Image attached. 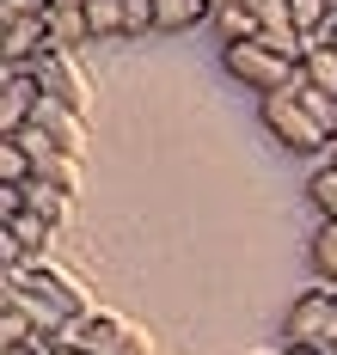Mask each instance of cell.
I'll return each instance as SVG.
<instances>
[{"label":"cell","mask_w":337,"mask_h":355,"mask_svg":"<svg viewBox=\"0 0 337 355\" xmlns=\"http://www.w3.org/2000/svg\"><path fill=\"white\" fill-rule=\"evenodd\" d=\"M221 68L245 86V92H258V98H270V92H288L300 80V62L295 55H282V49H270L263 37H252V43H227L221 49Z\"/></svg>","instance_id":"1"},{"label":"cell","mask_w":337,"mask_h":355,"mask_svg":"<svg viewBox=\"0 0 337 355\" xmlns=\"http://www.w3.org/2000/svg\"><path fill=\"white\" fill-rule=\"evenodd\" d=\"M258 116H263V129L288 147V153H331V135L313 123V110L295 98V86H288V92H270V98H258Z\"/></svg>","instance_id":"2"},{"label":"cell","mask_w":337,"mask_h":355,"mask_svg":"<svg viewBox=\"0 0 337 355\" xmlns=\"http://www.w3.org/2000/svg\"><path fill=\"white\" fill-rule=\"evenodd\" d=\"M43 105V80L31 68H0V135L31 129V116Z\"/></svg>","instance_id":"3"},{"label":"cell","mask_w":337,"mask_h":355,"mask_svg":"<svg viewBox=\"0 0 337 355\" xmlns=\"http://www.w3.org/2000/svg\"><path fill=\"white\" fill-rule=\"evenodd\" d=\"M331 306H337V288H331V282H319V288H300V294H295V306H288V319H282L288 343H325Z\"/></svg>","instance_id":"4"},{"label":"cell","mask_w":337,"mask_h":355,"mask_svg":"<svg viewBox=\"0 0 337 355\" xmlns=\"http://www.w3.org/2000/svg\"><path fill=\"white\" fill-rule=\"evenodd\" d=\"M49 49H55L49 19H6V25H0V68H31Z\"/></svg>","instance_id":"5"},{"label":"cell","mask_w":337,"mask_h":355,"mask_svg":"<svg viewBox=\"0 0 337 355\" xmlns=\"http://www.w3.org/2000/svg\"><path fill=\"white\" fill-rule=\"evenodd\" d=\"M123 337H129V324L116 319V313H105V306H86L80 319L62 324V337H55V343H80V349H92V355H111Z\"/></svg>","instance_id":"6"},{"label":"cell","mask_w":337,"mask_h":355,"mask_svg":"<svg viewBox=\"0 0 337 355\" xmlns=\"http://www.w3.org/2000/svg\"><path fill=\"white\" fill-rule=\"evenodd\" d=\"M252 6H258L263 43H270V49H282V55H295V62H306V49H313V37L300 31L295 6H288V0H252Z\"/></svg>","instance_id":"7"},{"label":"cell","mask_w":337,"mask_h":355,"mask_svg":"<svg viewBox=\"0 0 337 355\" xmlns=\"http://www.w3.org/2000/svg\"><path fill=\"white\" fill-rule=\"evenodd\" d=\"M31 129H37V135H49V141L62 147V153H86V116H80L74 105H62V98H49V92H43V105H37V116H31Z\"/></svg>","instance_id":"8"},{"label":"cell","mask_w":337,"mask_h":355,"mask_svg":"<svg viewBox=\"0 0 337 355\" xmlns=\"http://www.w3.org/2000/svg\"><path fill=\"white\" fill-rule=\"evenodd\" d=\"M31 73L43 80V92H49V98H62V105L86 110V73L74 68V55H68V49H49V55H37V62H31Z\"/></svg>","instance_id":"9"},{"label":"cell","mask_w":337,"mask_h":355,"mask_svg":"<svg viewBox=\"0 0 337 355\" xmlns=\"http://www.w3.org/2000/svg\"><path fill=\"white\" fill-rule=\"evenodd\" d=\"M215 37H221V49L227 43H252V37H263V25H258V6L252 0H233V6H215Z\"/></svg>","instance_id":"10"},{"label":"cell","mask_w":337,"mask_h":355,"mask_svg":"<svg viewBox=\"0 0 337 355\" xmlns=\"http://www.w3.org/2000/svg\"><path fill=\"white\" fill-rule=\"evenodd\" d=\"M31 282L43 288V294H49V300H55V306H68V313H86V306H92V300H86V288L74 282V276H68V270H55V263H31Z\"/></svg>","instance_id":"11"},{"label":"cell","mask_w":337,"mask_h":355,"mask_svg":"<svg viewBox=\"0 0 337 355\" xmlns=\"http://www.w3.org/2000/svg\"><path fill=\"white\" fill-rule=\"evenodd\" d=\"M6 227H12V239L25 251V263H49V245H55V227H49V220H37V214L25 209L19 220H6Z\"/></svg>","instance_id":"12"},{"label":"cell","mask_w":337,"mask_h":355,"mask_svg":"<svg viewBox=\"0 0 337 355\" xmlns=\"http://www.w3.org/2000/svg\"><path fill=\"white\" fill-rule=\"evenodd\" d=\"M31 178H37V159H31L25 129L19 135H0V184H31Z\"/></svg>","instance_id":"13"},{"label":"cell","mask_w":337,"mask_h":355,"mask_svg":"<svg viewBox=\"0 0 337 355\" xmlns=\"http://www.w3.org/2000/svg\"><path fill=\"white\" fill-rule=\"evenodd\" d=\"M68 202H74L68 190H55V184H37V178H31V190H25V209L37 214V220H49L55 233L68 227Z\"/></svg>","instance_id":"14"},{"label":"cell","mask_w":337,"mask_h":355,"mask_svg":"<svg viewBox=\"0 0 337 355\" xmlns=\"http://www.w3.org/2000/svg\"><path fill=\"white\" fill-rule=\"evenodd\" d=\"M49 37H55V49H68V55H74L80 43H92L86 6H55V12H49Z\"/></svg>","instance_id":"15"},{"label":"cell","mask_w":337,"mask_h":355,"mask_svg":"<svg viewBox=\"0 0 337 355\" xmlns=\"http://www.w3.org/2000/svg\"><path fill=\"white\" fill-rule=\"evenodd\" d=\"M86 25H92V43H111V37H129V19H123V0H86Z\"/></svg>","instance_id":"16"},{"label":"cell","mask_w":337,"mask_h":355,"mask_svg":"<svg viewBox=\"0 0 337 355\" xmlns=\"http://www.w3.org/2000/svg\"><path fill=\"white\" fill-rule=\"evenodd\" d=\"M300 80L337 92V49H331V37H313V49H306V62H300Z\"/></svg>","instance_id":"17"},{"label":"cell","mask_w":337,"mask_h":355,"mask_svg":"<svg viewBox=\"0 0 337 355\" xmlns=\"http://www.w3.org/2000/svg\"><path fill=\"white\" fill-rule=\"evenodd\" d=\"M295 98H300L306 110H313V123H319V129H325V135L337 141V92L313 86V80H295Z\"/></svg>","instance_id":"18"},{"label":"cell","mask_w":337,"mask_h":355,"mask_svg":"<svg viewBox=\"0 0 337 355\" xmlns=\"http://www.w3.org/2000/svg\"><path fill=\"white\" fill-rule=\"evenodd\" d=\"M306 202L319 209V220H337V166H331V159L306 178Z\"/></svg>","instance_id":"19"},{"label":"cell","mask_w":337,"mask_h":355,"mask_svg":"<svg viewBox=\"0 0 337 355\" xmlns=\"http://www.w3.org/2000/svg\"><path fill=\"white\" fill-rule=\"evenodd\" d=\"M313 270H319V282L337 288V220H319V233H313Z\"/></svg>","instance_id":"20"},{"label":"cell","mask_w":337,"mask_h":355,"mask_svg":"<svg viewBox=\"0 0 337 355\" xmlns=\"http://www.w3.org/2000/svg\"><path fill=\"white\" fill-rule=\"evenodd\" d=\"M37 184H55V190L74 196V190H80V159H74V153H55V159L37 172Z\"/></svg>","instance_id":"21"},{"label":"cell","mask_w":337,"mask_h":355,"mask_svg":"<svg viewBox=\"0 0 337 355\" xmlns=\"http://www.w3.org/2000/svg\"><path fill=\"white\" fill-rule=\"evenodd\" d=\"M37 337V324L25 319L19 306H0V349H12V343H31Z\"/></svg>","instance_id":"22"},{"label":"cell","mask_w":337,"mask_h":355,"mask_svg":"<svg viewBox=\"0 0 337 355\" xmlns=\"http://www.w3.org/2000/svg\"><path fill=\"white\" fill-rule=\"evenodd\" d=\"M288 6H295V19H300V31H306V37L331 31V6H325V0H288Z\"/></svg>","instance_id":"23"},{"label":"cell","mask_w":337,"mask_h":355,"mask_svg":"<svg viewBox=\"0 0 337 355\" xmlns=\"http://www.w3.org/2000/svg\"><path fill=\"white\" fill-rule=\"evenodd\" d=\"M55 12V0H0V25L6 19H49Z\"/></svg>","instance_id":"24"},{"label":"cell","mask_w":337,"mask_h":355,"mask_svg":"<svg viewBox=\"0 0 337 355\" xmlns=\"http://www.w3.org/2000/svg\"><path fill=\"white\" fill-rule=\"evenodd\" d=\"M111 355H153V349H148V337H141V331H129V337H123Z\"/></svg>","instance_id":"25"},{"label":"cell","mask_w":337,"mask_h":355,"mask_svg":"<svg viewBox=\"0 0 337 355\" xmlns=\"http://www.w3.org/2000/svg\"><path fill=\"white\" fill-rule=\"evenodd\" d=\"M0 355H49V337H31V343H12V349H0Z\"/></svg>","instance_id":"26"},{"label":"cell","mask_w":337,"mask_h":355,"mask_svg":"<svg viewBox=\"0 0 337 355\" xmlns=\"http://www.w3.org/2000/svg\"><path fill=\"white\" fill-rule=\"evenodd\" d=\"M282 355H331L325 343H282Z\"/></svg>","instance_id":"27"},{"label":"cell","mask_w":337,"mask_h":355,"mask_svg":"<svg viewBox=\"0 0 337 355\" xmlns=\"http://www.w3.org/2000/svg\"><path fill=\"white\" fill-rule=\"evenodd\" d=\"M49 355H92V349H80V343H55V337H49Z\"/></svg>","instance_id":"28"},{"label":"cell","mask_w":337,"mask_h":355,"mask_svg":"<svg viewBox=\"0 0 337 355\" xmlns=\"http://www.w3.org/2000/svg\"><path fill=\"white\" fill-rule=\"evenodd\" d=\"M55 6H86V0H55Z\"/></svg>","instance_id":"29"},{"label":"cell","mask_w":337,"mask_h":355,"mask_svg":"<svg viewBox=\"0 0 337 355\" xmlns=\"http://www.w3.org/2000/svg\"><path fill=\"white\" fill-rule=\"evenodd\" d=\"M325 159H331V166H337V141H331V153H325Z\"/></svg>","instance_id":"30"},{"label":"cell","mask_w":337,"mask_h":355,"mask_svg":"<svg viewBox=\"0 0 337 355\" xmlns=\"http://www.w3.org/2000/svg\"><path fill=\"white\" fill-rule=\"evenodd\" d=\"M325 37H331V49H337V25H331V31H325Z\"/></svg>","instance_id":"31"},{"label":"cell","mask_w":337,"mask_h":355,"mask_svg":"<svg viewBox=\"0 0 337 355\" xmlns=\"http://www.w3.org/2000/svg\"><path fill=\"white\" fill-rule=\"evenodd\" d=\"M276 355H282V349H276Z\"/></svg>","instance_id":"32"}]
</instances>
